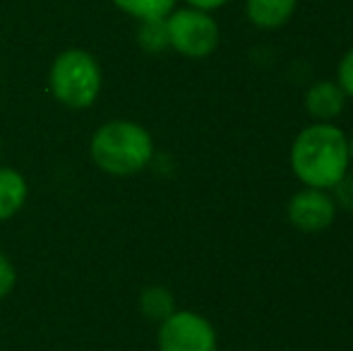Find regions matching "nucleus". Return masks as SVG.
Here are the masks:
<instances>
[{
	"label": "nucleus",
	"mask_w": 353,
	"mask_h": 351,
	"mask_svg": "<svg viewBox=\"0 0 353 351\" xmlns=\"http://www.w3.org/2000/svg\"><path fill=\"white\" fill-rule=\"evenodd\" d=\"M27 178L12 166H0V221H8L27 205Z\"/></svg>",
	"instance_id": "9"
},
{
	"label": "nucleus",
	"mask_w": 353,
	"mask_h": 351,
	"mask_svg": "<svg viewBox=\"0 0 353 351\" xmlns=\"http://www.w3.org/2000/svg\"><path fill=\"white\" fill-rule=\"evenodd\" d=\"M349 154H351V166H353V132L349 135Z\"/></svg>",
	"instance_id": "17"
},
{
	"label": "nucleus",
	"mask_w": 353,
	"mask_h": 351,
	"mask_svg": "<svg viewBox=\"0 0 353 351\" xmlns=\"http://www.w3.org/2000/svg\"><path fill=\"white\" fill-rule=\"evenodd\" d=\"M166 27L171 51L181 53L183 58H190V61L210 58L221 41V29H219L216 19L212 17V12L188 8V5L176 8L168 14Z\"/></svg>",
	"instance_id": "4"
},
{
	"label": "nucleus",
	"mask_w": 353,
	"mask_h": 351,
	"mask_svg": "<svg viewBox=\"0 0 353 351\" xmlns=\"http://www.w3.org/2000/svg\"><path fill=\"white\" fill-rule=\"evenodd\" d=\"M135 39H137V46H140L144 53H152V56L166 53L168 48H171V41H168L166 17L140 19V22H137Z\"/></svg>",
	"instance_id": "11"
},
{
	"label": "nucleus",
	"mask_w": 353,
	"mask_h": 351,
	"mask_svg": "<svg viewBox=\"0 0 353 351\" xmlns=\"http://www.w3.org/2000/svg\"><path fill=\"white\" fill-rule=\"evenodd\" d=\"M336 205L330 190H320V188H307L303 185L291 195L286 205V214L293 229L303 231V234H320V231L330 229L336 219Z\"/></svg>",
	"instance_id": "6"
},
{
	"label": "nucleus",
	"mask_w": 353,
	"mask_h": 351,
	"mask_svg": "<svg viewBox=\"0 0 353 351\" xmlns=\"http://www.w3.org/2000/svg\"><path fill=\"white\" fill-rule=\"evenodd\" d=\"M336 85L344 89L346 97L353 99V46L339 58V66H336Z\"/></svg>",
	"instance_id": "14"
},
{
	"label": "nucleus",
	"mask_w": 353,
	"mask_h": 351,
	"mask_svg": "<svg viewBox=\"0 0 353 351\" xmlns=\"http://www.w3.org/2000/svg\"><path fill=\"white\" fill-rule=\"evenodd\" d=\"M123 14L132 19H157L168 17L176 10L178 0H111Z\"/></svg>",
	"instance_id": "12"
},
{
	"label": "nucleus",
	"mask_w": 353,
	"mask_h": 351,
	"mask_svg": "<svg viewBox=\"0 0 353 351\" xmlns=\"http://www.w3.org/2000/svg\"><path fill=\"white\" fill-rule=\"evenodd\" d=\"M346 101L349 97L336 80H320L305 92V111L315 123H334L346 111Z\"/></svg>",
	"instance_id": "7"
},
{
	"label": "nucleus",
	"mask_w": 353,
	"mask_h": 351,
	"mask_svg": "<svg viewBox=\"0 0 353 351\" xmlns=\"http://www.w3.org/2000/svg\"><path fill=\"white\" fill-rule=\"evenodd\" d=\"M159 351H219V334L214 325L197 310L176 308L159 323Z\"/></svg>",
	"instance_id": "5"
},
{
	"label": "nucleus",
	"mask_w": 353,
	"mask_h": 351,
	"mask_svg": "<svg viewBox=\"0 0 353 351\" xmlns=\"http://www.w3.org/2000/svg\"><path fill=\"white\" fill-rule=\"evenodd\" d=\"M226 3L231 0H185L188 8H197V10H205V12H214V10L223 8Z\"/></svg>",
	"instance_id": "16"
},
{
	"label": "nucleus",
	"mask_w": 353,
	"mask_h": 351,
	"mask_svg": "<svg viewBox=\"0 0 353 351\" xmlns=\"http://www.w3.org/2000/svg\"><path fill=\"white\" fill-rule=\"evenodd\" d=\"M154 137L142 123L113 118L94 130L89 157L108 176H135L154 161Z\"/></svg>",
	"instance_id": "2"
},
{
	"label": "nucleus",
	"mask_w": 353,
	"mask_h": 351,
	"mask_svg": "<svg viewBox=\"0 0 353 351\" xmlns=\"http://www.w3.org/2000/svg\"><path fill=\"white\" fill-rule=\"evenodd\" d=\"M17 286V270H14L12 260L0 250V301L8 299Z\"/></svg>",
	"instance_id": "15"
},
{
	"label": "nucleus",
	"mask_w": 353,
	"mask_h": 351,
	"mask_svg": "<svg viewBox=\"0 0 353 351\" xmlns=\"http://www.w3.org/2000/svg\"><path fill=\"white\" fill-rule=\"evenodd\" d=\"M103 87L99 61L84 48H65L48 68V92L58 103L72 111L94 106Z\"/></svg>",
	"instance_id": "3"
},
{
	"label": "nucleus",
	"mask_w": 353,
	"mask_h": 351,
	"mask_svg": "<svg viewBox=\"0 0 353 351\" xmlns=\"http://www.w3.org/2000/svg\"><path fill=\"white\" fill-rule=\"evenodd\" d=\"M332 197H334V205L336 210H346L353 212V174L349 171L334 188H332Z\"/></svg>",
	"instance_id": "13"
},
{
	"label": "nucleus",
	"mask_w": 353,
	"mask_h": 351,
	"mask_svg": "<svg viewBox=\"0 0 353 351\" xmlns=\"http://www.w3.org/2000/svg\"><path fill=\"white\" fill-rule=\"evenodd\" d=\"M0 150H3V137H0Z\"/></svg>",
	"instance_id": "18"
},
{
	"label": "nucleus",
	"mask_w": 353,
	"mask_h": 351,
	"mask_svg": "<svg viewBox=\"0 0 353 351\" xmlns=\"http://www.w3.org/2000/svg\"><path fill=\"white\" fill-rule=\"evenodd\" d=\"M288 164L301 185L332 190L351 171L349 135L336 123L312 121L293 137Z\"/></svg>",
	"instance_id": "1"
},
{
	"label": "nucleus",
	"mask_w": 353,
	"mask_h": 351,
	"mask_svg": "<svg viewBox=\"0 0 353 351\" xmlns=\"http://www.w3.org/2000/svg\"><path fill=\"white\" fill-rule=\"evenodd\" d=\"M298 0H245V14L252 27L274 32L291 22Z\"/></svg>",
	"instance_id": "8"
},
{
	"label": "nucleus",
	"mask_w": 353,
	"mask_h": 351,
	"mask_svg": "<svg viewBox=\"0 0 353 351\" xmlns=\"http://www.w3.org/2000/svg\"><path fill=\"white\" fill-rule=\"evenodd\" d=\"M176 296L168 286L161 284H152V286H144L142 294H140V310L147 320L152 323H161L166 320L168 315L176 310Z\"/></svg>",
	"instance_id": "10"
}]
</instances>
